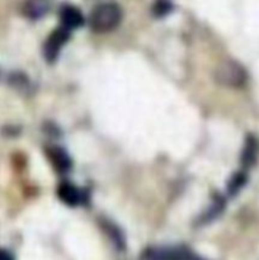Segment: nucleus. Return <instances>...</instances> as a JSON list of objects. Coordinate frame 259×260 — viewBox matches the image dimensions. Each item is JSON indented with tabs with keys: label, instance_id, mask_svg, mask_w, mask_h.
Listing matches in <instances>:
<instances>
[{
	"label": "nucleus",
	"instance_id": "3",
	"mask_svg": "<svg viewBox=\"0 0 259 260\" xmlns=\"http://www.w3.org/2000/svg\"><path fill=\"white\" fill-rule=\"evenodd\" d=\"M69 37H70L69 30L63 27L57 28V29L51 33L50 37L46 41L45 47H43V55H45V58L48 62H52L57 58L61 48L68 42Z\"/></svg>",
	"mask_w": 259,
	"mask_h": 260
},
{
	"label": "nucleus",
	"instance_id": "7",
	"mask_svg": "<svg viewBox=\"0 0 259 260\" xmlns=\"http://www.w3.org/2000/svg\"><path fill=\"white\" fill-rule=\"evenodd\" d=\"M51 0H25L23 14L29 19H40L50 10Z\"/></svg>",
	"mask_w": 259,
	"mask_h": 260
},
{
	"label": "nucleus",
	"instance_id": "5",
	"mask_svg": "<svg viewBox=\"0 0 259 260\" xmlns=\"http://www.w3.org/2000/svg\"><path fill=\"white\" fill-rule=\"evenodd\" d=\"M57 196L65 205L71 206V207L81 205L85 201L84 193L78 187L71 184V183H62V184H60L57 189Z\"/></svg>",
	"mask_w": 259,
	"mask_h": 260
},
{
	"label": "nucleus",
	"instance_id": "4",
	"mask_svg": "<svg viewBox=\"0 0 259 260\" xmlns=\"http://www.w3.org/2000/svg\"><path fill=\"white\" fill-rule=\"evenodd\" d=\"M192 254L183 248H150L144 251V260H188Z\"/></svg>",
	"mask_w": 259,
	"mask_h": 260
},
{
	"label": "nucleus",
	"instance_id": "10",
	"mask_svg": "<svg viewBox=\"0 0 259 260\" xmlns=\"http://www.w3.org/2000/svg\"><path fill=\"white\" fill-rule=\"evenodd\" d=\"M254 159H255V145H254L253 141H249L246 144L245 150H244L243 162L248 167V165H250L254 161Z\"/></svg>",
	"mask_w": 259,
	"mask_h": 260
},
{
	"label": "nucleus",
	"instance_id": "9",
	"mask_svg": "<svg viewBox=\"0 0 259 260\" xmlns=\"http://www.w3.org/2000/svg\"><path fill=\"white\" fill-rule=\"evenodd\" d=\"M173 9V5L169 0H156L152 8V12L156 17H164V15L169 14Z\"/></svg>",
	"mask_w": 259,
	"mask_h": 260
},
{
	"label": "nucleus",
	"instance_id": "8",
	"mask_svg": "<svg viewBox=\"0 0 259 260\" xmlns=\"http://www.w3.org/2000/svg\"><path fill=\"white\" fill-rule=\"evenodd\" d=\"M48 157H50L51 162L55 167V169L60 173H66L70 170L71 168V160L69 155L63 151L60 147H50L47 151Z\"/></svg>",
	"mask_w": 259,
	"mask_h": 260
},
{
	"label": "nucleus",
	"instance_id": "12",
	"mask_svg": "<svg viewBox=\"0 0 259 260\" xmlns=\"http://www.w3.org/2000/svg\"><path fill=\"white\" fill-rule=\"evenodd\" d=\"M0 260H14V256L10 251L5 250V249H0Z\"/></svg>",
	"mask_w": 259,
	"mask_h": 260
},
{
	"label": "nucleus",
	"instance_id": "11",
	"mask_svg": "<svg viewBox=\"0 0 259 260\" xmlns=\"http://www.w3.org/2000/svg\"><path fill=\"white\" fill-rule=\"evenodd\" d=\"M244 182H245V177L243 174H236L233 179L230 180V184H229V190H230L231 194L238 192L241 187H243Z\"/></svg>",
	"mask_w": 259,
	"mask_h": 260
},
{
	"label": "nucleus",
	"instance_id": "13",
	"mask_svg": "<svg viewBox=\"0 0 259 260\" xmlns=\"http://www.w3.org/2000/svg\"><path fill=\"white\" fill-rule=\"evenodd\" d=\"M188 260H203V259L197 258V256H195V255H190V256H189V259H188Z\"/></svg>",
	"mask_w": 259,
	"mask_h": 260
},
{
	"label": "nucleus",
	"instance_id": "1",
	"mask_svg": "<svg viewBox=\"0 0 259 260\" xmlns=\"http://www.w3.org/2000/svg\"><path fill=\"white\" fill-rule=\"evenodd\" d=\"M122 10L114 3H104L93 9L89 17V25L94 32L104 33L114 29L121 23Z\"/></svg>",
	"mask_w": 259,
	"mask_h": 260
},
{
	"label": "nucleus",
	"instance_id": "2",
	"mask_svg": "<svg viewBox=\"0 0 259 260\" xmlns=\"http://www.w3.org/2000/svg\"><path fill=\"white\" fill-rule=\"evenodd\" d=\"M216 80L225 86L238 88L241 86L246 80V73L240 63L235 61H223L215 74Z\"/></svg>",
	"mask_w": 259,
	"mask_h": 260
},
{
	"label": "nucleus",
	"instance_id": "6",
	"mask_svg": "<svg viewBox=\"0 0 259 260\" xmlns=\"http://www.w3.org/2000/svg\"><path fill=\"white\" fill-rule=\"evenodd\" d=\"M60 20L62 27L70 30L81 27L84 23V17L78 8L73 5H63L60 9Z\"/></svg>",
	"mask_w": 259,
	"mask_h": 260
}]
</instances>
